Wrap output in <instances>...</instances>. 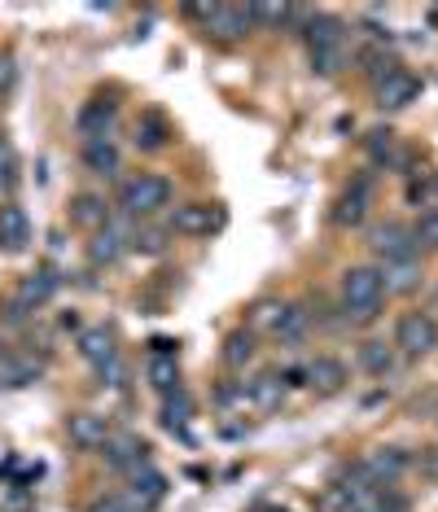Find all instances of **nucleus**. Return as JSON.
<instances>
[{
	"label": "nucleus",
	"mask_w": 438,
	"mask_h": 512,
	"mask_svg": "<svg viewBox=\"0 0 438 512\" xmlns=\"http://www.w3.org/2000/svg\"><path fill=\"white\" fill-rule=\"evenodd\" d=\"M71 224H79V228H106L110 224V211H106V202H101L97 193H79L75 202H71Z\"/></svg>",
	"instance_id": "nucleus-28"
},
{
	"label": "nucleus",
	"mask_w": 438,
	"mask_h": 512,
	"mask_svg": "<svg viewBox=\"0 0 438 512\" xmlns=\"http://www.w3.org/2000/svg\"><path fill=\"white\" fill-rule=\"evenodd\" d=\"M377 272H382V289H386V294H412V289H421V281H425L421 259L377 263Z\"/></svg>",
	"instance_id": "nucleus-22"
},
{
	"label": "nucleus",
	"mask_w": 438,
	"mask_h": 512,
	"mask_svg": "<svg viewBox=\"0 0 438 512\" xmlns=\"http://www.w3.org/2000/svg\"><path fill=\"white\" fill-rule=\"evenodd\" d=\"M149 355H180V342H171V337H154V342H149Z\"/></svg>",
	"instance_id": "nucleus-39"
},
{
	"label": "nucleus",
	"mask_w": 438,
	"mask_h": 512,
	"mask_svg": "<svg viewBox=\"0 0 438 512\" xmlns=\"http://www.w3.org/2000/svg\"><path fill=\"white\" fill-rule=\"evenodd\" d=\"M338 298H342V316L351 324H368L377 320V311H382L386 302V289H382V272L377 267H347L342 272V285H338Z\"/></svg>",
	"instance_id": "nucleus-2"
},
{
	"label": "nucleus",
	"mask_w": 438,
	"mask_h": 512,
	"mask_svg": "<svg viewBox=\"0 0 438 512\" xmlns=\"http://www.w3.org/2000/svg\"><path fill=\"white\" fill-rule=\"evenodd\" d=\"M360 368L364 372H373V377H390V372L399 368V351H395V342H364L360 346Z\"/></svg>",
	"instance_id": "nucleus-27"
},
{
	"label": "nucleus",
	"mask_w": 438,
	"mask_h": 512,
	"mask_svg": "<svg viewBox=\"0 0 438 512\" xmlns=\"http://www.w3.org/2000/svg\"><path fill=\"white\" fill-rule=\"evenodd\" d=\"M255 351H259V346H255V333H250V329H237V333L224 337V364L233 372H241L246 364H255Z\"/></svg>",
	"instance_id": "nucleus-29"
},
{
	"label": "nucleus",
	"mask_w": 438,
	"mask_h": 512,
	"mask_svg": "<svg viewBox=\"0 0 438 512\" xmlns=\"http://www.w3.org/2000/svg\"><path fill=\"white\" fill-rule=\"evenodd\" d=\"M412 469L421 477H430V482H438V447H421L417 456H412Z\"/></svg>",
	"instance_id": "nucleus-36"
},
{
	"label": "nucleus",
	"mask_w": 438,
	"mask_h": 512,
	"mask_svg": "<svg viewBox=\"0 0 438 512\" xmlns=\"http://www.w3.org/2000/svg\"><path fill=\"white\" fill-rule=\"evenodd\" d=\"M101 456H106L110 469L136 473V469H145V464H149V442L136 438V434H114L106 447H101Z\"/></svg>",
	"instance_id": "nucleus-16"
},
{
	"label": "nucleus",
	"mask_w": 438,
	"mask_h": 512,
	"mask_svg": "<svg viewBox=\"0 0 438 512\" xmlns=\"http://www.w3.org/2000/svg\"><path fill=\"white\" fill-rule=\"evenodd\" d=\"M31 381H40V364L36 359H22V364H0V386H31Z\"/></svg>",
	"instance_id": "nucleus-32"
},
{
	"label": "nucleus",
	"mask_w": 438,
	"mask_h": 512,
	"mask_svg": "<svg viewBox=\"0 0 438 512\" xmlns=\"http://www.w3.org/2000/svg\"><path fill=\"white\" fill-rule=\"evenodd\" d=\"M285 394H290V386H285L281 372H259V377L246 381V399L255 412H276L285 403Z\"/></svg>",
	"instance_id": "nucleus-19"
},
{
	"label": "nucleus",
	"mask_w": 438,
	"mask_h": 512,
	"mask_svg": "<svg viewBox=\"0 0 438 512\" xmlns=\"http://www.w3.org/2000/svg\"><path fill=\"white\" fill-rule=\"evenodd\" d=\"M114 119H119V101L110 97H92L79 106L75 114V132L84 136V141H106V136L114 132Z\"/></svg>",
	"instance_id": "nucleus-15"
},
{
	"label": "nucleus",
	"mask_w": 438,
	"mask_h": 512,
	"mask_svg": "<svg viewBox=\"0 0 438 512\" xmlns=\"http://www.w3.org/2000/svg\"><path fill=\"white\" fill-rule=\"evenodd\" d=\"M66 434H71V442L79 451H101L114 438V425L97 412H75L71 421H66Z\"/></svg>",
	"instance_id": "nucleus-18"
},
{
	"label": "nucleus",
	"mask_w": 438,
	"mask_h": 512,
	"mask_svg": "<svg viewBox=\"0 0 438 512\" xmlns=\"http://www.w3.org/2000/svg\"><path fill=\"white\" fill-rule=\"evenodd\" d=\"M303 44H307V62L316 75H342L351 66V27L333 14H311L303 22Z\"/></svg>",
	"instance_id": "nucleus-1"
},
{
	"label": "nucleus",
	"mask_w": 438,
	"mask_h": 512,
	"mask_svg": "<svg viewBox=\"0 0 438 512\" xmlns=\"http://www.w3.org/2000/svg\"><path fill=\"white\" fill-rule=\"evenodd\" d=\"M311 329V316H307V307H298V302H281V311H276V320H272V342H281V346H294V342H303Z\"/></svg>",
	"instance_id": "nucleus-21"
},
{
	"label": "nucleus",
	"mask_w": 438,
	"mask_h": 512,
	"mask_svg": "<svg viewBox=\"0 0 438 512\" xmlns=\"http://www.w3.org/2000/svg\"><path fill=\"white\" fill-rule=\"evenodd\" d=\"M184 14L198 18L206 27V36H215V40H246L255 31L250 5H189Z\"/></svg>",
	"instance_id": "nucleus-5"
},
{
	"label": "nucleus",
	"mask_w": 438,
	"mask_h": 512,
	"mask_svg": "<svg viewBox=\"0 0 438 512\" xmlns=\"http://www.w3.org/2000/svg\"><path fill=\"white\" fill-rule=\"evenodd\" d=\"M368 206H373V171H360V176L342 189L338 206H333V224L338 228H360L368 219Z\"/></svg>",
	"instance_id": "nucleus-10"
},
{
	"label": "nucleus",
	"mask_w": 438,
	"mask_h": 512,
	"mask_svg": "<svg viewBox=\"0 0 438 512\" xmlns=\"http://www.w3.org/2000/svg\"><path fill=\"white\" fill-rule=\"evenodd\" d=\"M132 250H141V254H163L167 241H163V232H158V228H136Z\"/></svg>",
	"instance_id": "nucleus-35"
},
{
	"label": "nucleus",
	"mask_w": 438,
	"mask_h": 512,
	"mask_svg": "<svg viewBox=\"0 0 438 512\" xmlns=\"http://www.w3.org/2000/svg\"><path fill=\"white\" fill-rule=\"evenodd\" d=\"M145 377H149V386L163 394V399L167 394H176L180 390V355H149Z\"/></svg>",
	"instance_id": "nucleus-26"
},
{
	"label": "nucleus",
	"mask_w": 438,
	"mask_h": 512,
	"mask_svg": "<svg viewBox=\"0 0 438 512\" xmlns=\"http://www.w3.org/2000/svg\"><path fill=\"white\" fill-rule=\"evenodd\" d=\"M189 421H193V399H189V394H184V390L167 394V403H163V425L171 429V434L189 438Z\"/></svg>",
	"instance_id": "nucleus-30"
},
{
	"label": "nucleus",
	"mask_w": 438,
	"mask_h": 512,
	"mask_svg": "<svg viewBox=\"0 0 438 512\" xmlns=\"http://www.w3.org/2000/svg\"><path fill=\"white\" fill-rule=\"evenodd\" d=\"M368 246H373L377 263H399V259H417V232L408 224H399V219H390V224H377L373 237H368Z\"/></svg>",
	"instance_id": "nucleus-8"
},
{
	"label": "nucleus",
	"mask_w": 438,
	"mask_h": 512,
	"mask_svg": "<svg viewBox=\"0 0 438 512\" xmlns=\"http://www.w3.org/2000/svg\"><path fill=\"white\" fill-rule=\"evenodd\" d=\"M347 381H351L347 364H342V359H333V355H316L303 368V386L311 394H320V399H333V394H342V390H347Z\"/></svg>",
	"instance_id": "nucleus-12"
},
{
	"label": "nucleus",
	"mask_w": 438,
	"mask_h": 512,
	"mask_svg": "<svg viewBox=\"0 0 438 512\" xmlns=\"http://www.w3.org/2000/svg\"><path fill=\"white\" fill-rule=\"evenodd\" d=\"M268 512H281V508H268Z\"/></svg>",
	"instance_id": "nucleus-40"
},
{
	"label": "nucleus",
	"mask_w": 438,
	"mask_h": 512,
	"mask_svg": "<svg viewBox=\"0 0 438 512\" xmlns=\"http://www.w3.org/2000/svg\"><path fill=\"white\" fill-rule=\"evenodd\" d=\"M57 289H62V272L57 267H36V272H27L22 281L14 285V298H9V320H22L31 316V311H40L44 302H49Z\"/></svg>",
	"instance_id": "nucleus-6"
},
{
	"label": "nucleus",
	"mask_w": 438,
	"mask_h": 512,
	"mask_svg": "<svg viewBox=\"0 0 438 512\" xmlns=\"http://www.w3.org/2000/svg\"><path fill=\"white\" fill-rule=\"evenodd\" d=\"M31 246V219L22 206H0V250H9V254H22Z\"/></svg>",
	"instance_id": "nucleus-20"
},
{
	"label": "nucleus",
	"mask_w": 438,
	"mask_h": 512,
	"mask_svg": "<svg viewBox=\"0 0 438 512\" xmlns=\"http://www.w3.org/2000/svg\"><path fill=\"white\" fill-rule=\"evenodd\" d=\"M417 232V246H425V250H438V206H430V211L421 215V224L412 228Z\"/></svg>",
	"instance_id": "nucleus-33"
},
{
	"label": "nucleus",
	"mask_w": 438,
	"mask_h": 512,
	"mask_svg": "<svg viewBox=\"0 0 438 512\" xmlns=\"http://www.w3.org/2000/svg\"><path fill=\"white\" fill-rule=\"evenodd\" d=\"M97 381H101V386H110V390H119L123 381H128V364H123V355L106 359V364L97 368Z\"/></svg>",
	"instance_id": "nucleus-34"
},
{
	"label": "nucleus",
	"mask_w": 438,
	"mask_h": 512,
	"mask_svg": "<svg viewBox=\"0 0 438 512\" xmlns=\"http://www.w3.org/2000/svg\"><path fill=\"white\" fill-rule=\"evenodd\" d=\"M84 167L92 171V176H119L123 167V154L119 145H114V136H106V141H84Z\"/></svg>",
	"instance_id": "nucleus-24"
},
{
	"label": "nucleus",
	"mask_w": 438,
	"mask_h": 512,
	"mask_svg": "<svg viewBox=\"0 0 438 512\" xmlns=\"http://www.w3.org/2000/svg\"><path fill=\"white\" fill-rule=\"evenodd\" d=\"M171 206V180L167 176H154V171H141V176L123 180L119 189V211L128 219H149L158 211Z\"/></svg>",
	"instance_id": "nucleus-3"
},
{
	"label": "nucleus",
	"mask_w": 438,
	"mask_h": 512,
	"mask_svg": "<svg viewBox=\"0 0 438 512\" xmlns=\"http://www.w3.org/2000/svg\"><path fill=\"white\" fill-rule=\"evenodd\" d=\"M373 92H377V110H382V114H399V110H408L412 101H421V79L399 66V71L386 75Z\"/></svg>",
	"instance_id": "nucleus-14"
},
{
	"label": "nucleus",
	"mask_w": 438,
	"mask_h": 512,
	"mask_svg": "<svg viewBox=\"0 0 438 512\" xmlns=\"http://www.w3.org/2000/svg\"><path fill=\"white\" fill-rule=\"evenodd\" d=\"M75 346H79V359H84V364H92V368H101L106 359L119 355V346H114V333L106 329V324H92V329H84Z\"/></svg>",
	"instance_id": "nucleus-23"
},
{
	"label": "nucleus",
	"mask_w": 438,
	"mask_h": 512,
	"mask_svg": "<svg viewBox=\"0 0 438 512\" xmlns=\"http://www.w3.org/2000/svg\"><path fill=\"white\" fill-rule=\"evenodd\" d=\"M338 486L347 491V499H351L355 512H408V495H403L399 486H377V482H368V477L360 473V464H351V469L338 477Z\"/></svg>",
	"instance_id": "nucleus-4"
},
{
	"label": "nucleus",
	"mask_w": 438,
	"mask_h": 512,
	"mask_svg": "<svg viewBox=\"0 0 438 512\" xmlns=\"http://www.w3.org/2000/svg\"><path fill=\"white\" fill-rule=\"evenodd\" d=\"M224 206L215 202H189V206H176V215H171V232H180V237H211V232L224 228Z\"/></svg>",
	"instance_id": "nucleus-11"
},
{
	"label": "nucleus",
	"mask_w": 438,
	"mask_h": 512,
	"mask_svg": "<svg viewBox=\"0 0 438 512\" xmlns=\"http://www.w3.org/2000/svg\"><path fill=\"white\" fill-rule=\"evenodd\" d=\"M360 473L368 477V482H377V486H395L403 473L412 469V456L403 447H368L360 460Z\"/></svg>",
	"instance_id": "nucleus-9"
},
{
	"label": "nucleus",
	"mask_w": 438,
	"mask_h": 512,
	"mask_svg": "<svg viewBox=\"0 0 438 512\" xmlns=\"http://www.w3.org/2000/svg\"><path fill=\"white\" fill-rule=\"evenodd\" d=\"M364 149H368V158H373L377 167H395V162H399V136L390 132V127H373V132H368V141H364Z\"/></svg>",
	"instance_id": "nucleus-31"
},
{
	"label": "nucleus",
	"mask_w": 438,
	"mask_h": 512,
	"mask_svg": "<svg viewBox=\"0 0 438 512\" xmlns=\"http://www.w3.org/2000/svg\"><path fill=\"white\" fill-rule=\"evenodd\" d=\"M167 145H171V123L158 110H145L141 119H136V149L158 154V149H167Z\"/></svg>",
	"instance_id": "nucleus-25"
},
{
	"label": "nucleus",
	"mask_w": 438,
	"mask_h": 512,
	"mask_svg": "<svg viewBox=\"0 0 438 512\" xmlns=\"http://www.w3.org/2000/svg\"><path fill=\"white\" fill-rule=\"evenodd\" d=\"M123 495H128L141 512H154L158 504H163V495H167V473H158L154 464H145V469L128 473V491Z\"/></svg>",
	"instance_id": "nucleus-17"
},
{
	"label": "nucleus",
	"mask_w": 438,
	"mask_h": 512,
	"mask_svg": "<svg viewBox=\"0 0 438 512\" xmlns=\"http://www.w3.org/2000/svg\"><path fill=\"white\" fill-rule=\"evenodd\" d=\"M88 512H141V508H136L128 495H110V499H97Z\"/></svg>",
	"instance_id": "nucleus-37"
},
{
	"label": "nucleus",
	"mask_w": 438,
	"mask_h": 512,
	"mask_svg": "<svg viewBox=\"0 0 438 512\" xmlns=\"http://www.w3.org/2000/svg\"><path fill=\"white\" fill-rule=\"evenodd\" d=\"M438 346V320L430 311H408V316H399L395 324V351L408 355V359H421L430 355Z\"/></svg>",
	"instance_id": "nucleus-7"
},
{
	"label": "nucleus",
	"mask_w": 438,
	"mask_h": 512,
	"mask_svg": "<svg viewBox=\"0 0 438 512\" xmlns=\"http://www.w3.org/2000/svg\"><path fill=\"white\" fill-rule=\"evenodd\" d=\"M132 237H136V228H128V224H123V219H119V224H114V219H110L106 228H97V232H92V241H88V259L97 263V267L119 263L123 254L132 250Z\"/></svg>",
	"instance_id": "nucleus-13"
},
{
	"label": "nucleus",
	"mask_w": 438,
	"mask_h": 512,
	"mask_svg": "<svg viewBox=\"0 0 438 512\" xmlns=\"http://www.w3.org/2000/svg\"><path fill=\"white\" fill-rule=\"evenodd\" d=\"M14 75H18L14 57H9V53H0V92H9V88H14Z\"/></svg>",
	"instance_id": "nucleus-38"
}]
</instances>
